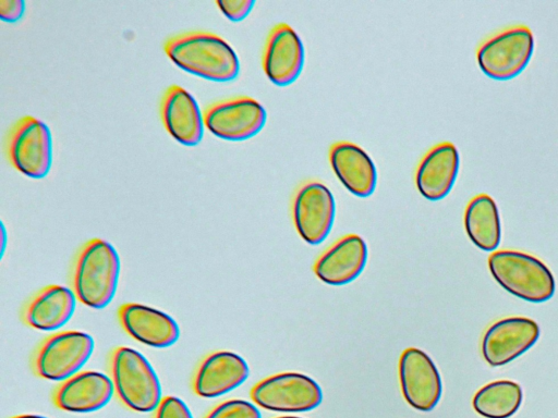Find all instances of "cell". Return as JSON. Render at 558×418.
Instances as JSON below:
<instances>
[{"label": "cell", "instance_id": "7402d4cb", "mask_svg": "<svg viewBox=\"0 0 558 418\" xmlns=\"http://www.w3.org/2000/svg\"><path fill=\"white\" fill-rule=\"evenodd\" d=\"M464 228L469 238L485 251L495 250L501 238L500 218L496 202L487 194L473 197L464 212Z\"/></svg>", "mask_w": 558, "mask_h": 418}, {"label": "cell", "instance_id": "8992f818", "mask_svg": "<svg viewBox=\"0 0 558 418\" xmlns=\"http://www.w3.org/2000/svg\"><path fill=\"white\" fill-rule=\"evenodd\" d=\"M95 341L86 332H57L37 347L32 367L41 379L63 382L83 368L94 353Z\"/></svg>", "mask_w": 558, "mask_h": 418}, {"label": "cell", "instance_id": "ac0fdd59", "mask_svg": "<svg viewBox=\"0 0 558 418\" xmlns=\"http://www.w3.org/2000/svg\"><path fill=\"white\" fill-rule=\"evenodd\" d=\"M367 245L357 234H348L333 243L315 262L316 276L329 285H344L355 280L367 261Z\"/></svg>", "mask_w": 558, "mask_h": 418}, {"label": "cell", "instance_id": "f546056e", "mask_svg": "<svg viewBox=\"0 0 558 418\" xmlns=\"http://www.w3.org/2000/svg\"><path fill=\"white\" fill-rule=\"evenodd\" d=\"M277 418H301V417H296V416H282V417H277Z\"/></svg>", "mask_w": 558, "mask_h": 418}, {"label": "cell", "instance_id": "30bf717a", "mask_svg": "<svg viewBox=\"0 0 558 418\" xmlns=\"http://www.w3.org/2000/svg\"><path fill=\"white\" fill-rule=\"evenodd\" d=\"M335 198L318 181L304 182L292 201V218L299 235L311 245L325 241L333 225Z\"/></svg>", "mask_w": 558, "mask_h": 418}, {"label": "cell", "instance_id": "4316f807", "mask_svg": "<svg viewBox=\"0 0 558 418\" xmlns=\"http://www.w3.org/2000/svg\"><path fill=\"white\" fill-rule=\"evenodd\" d=\"M25 11V2L22 0H0V17L4 22L19 21Z\"/></svg>", "mask_w": 558, "mask_h": 418}, {"label": "cell", "instance_id": "d4e9b609", "mask_svg": "<svg viewBox=\"0 0 558 418\" xmlns=\"http://www.w3.org/2000/svg\"><path fill=\"white\" fill-rule=\"evenodd\" d=\"M155 418H193L189 406L177 396H166L156 409Z\"/></svg>", "mask_w": 558, "mask_h": 418}, {"label": "cell", "instance_id": "7a4b0ae2", "mask_svg": "<svg viewBox=\"0 0 558 418\" xmlns=\"http://www.w3.org/2000/svg\"><path fill=\"white\" fill-rule=\"evenodd\" d=\"M121 260L116 248L105 239L92 238L75 255L72 290L83 305L102 309L116 296Z\"/></svg>", "mask_w": 558, "mask_h": 418}, {"label": "cell", "instance_id": "cb8c5ba5", "mask_svg": "<svg viewBox=\"0 0 558 418\" xmlns=\"http://www.w3.org/2000/svg\"><path fill=\"white\" fill-rule=\"evenodd\" d=\"M205 418H262L257 407L244 399H229L211 409Z\"/></svg>", "mask_w": 558, "mask_h": 418}, {"label": "cell", "instance_id": "7c38bea8", "mask_svg": "<svg viewBox=\"0 0 558 418\" xmlns=\"http://www.w3.org/2000/svg\"><path fill=\"white\" fill-rule=\"evenodd\" d=\"M538 336L539 327L530 318L501 319L490 325L483 336V357L492 367L504 366L531 348Z\"/></svg>", "mask_w": 558, "mask_h": 418}, {"label": "cell", "instance_id": "f1b7e54d", "mask_svg": "<svg viewBox=\"0 0 558 418\" xmlns=\"http://www.w3.org/2000/svg\"><path fill=\"white\" fill-rule=\"evenodd\" d=\"M5 237H7L5 230H4V228H2V249H1L2 254L5 249Z\"/></svg>", "mask_w": 558, "mask_h": 418}, {"label": "cell", "instance_id": "ba28073f", "mask_svg": "<svg viewBox=\"0 0 558 418\" xmlns=\"http://www.w3.org/2000/svg\"><path fill=\"white\" fill-rule=\"evenodd\" d=\"M251 397L267 410L302 413L319 406L323 392L316 381L303 373L282 372L255 384Z\"/></svg>", "mask_w": 558, "mask_h": 418}, {"label": "cell", "instance_id": "5bb4252c", "mask_svg": "<svg viewBox=\"0 0 558 418\" xmlns=\"http://www.w3.org/2000/svg\"><path fill=\"white\" fill-rule=\"evenodd\" d=\"M118 318L132 339L154 348L170 347L180 337L179 324L171 316L144 304H123Z\"/></svg>", "mask_w": 558, "mask_h": 418}, {"label": "cell", "instance_id": "d6986e66", "mask_svg": "<svg viewBox=\"0 0 558 418\" xmlns=\"http://www.w3.org/2000/svg\"><path fill=\"white\" fill-rule=\"evenodd\" d=\"M457 147L449 142L433 146L421 159L415 172V185L428 200H440L451 190L459 171Z\"/></svg>", "mask_w": 558, "mask_h": 418}, {"label": "cell", "instance_id": "8fae6325", "mask_svg": "<svg viewBox=\"0 0 558 418\" xmlns=\"http://www.w3.org/2000/svg\"><path fill=\"white\" fill-rule=\"evenodd\" d=\"M399 379L404 399L414 409L430 411L438 404L442 383L432 358L422 349L409 347L399 360Z\"/></svg>", "mask_w": 558, "mask_h": 418}, {"label": "cell", "instance_id": "2e32d148", "mask_svg": "<svg viewBox=\"0 0 558 418\" xmlns=\"http://www.w3.org/2000/svg\"><path fill=\"white\" fill-rule=\"evenodd\" d=\"M248 376V365L240 355L218 351L207 355L198 365L193 390L201 397H218L240 386Z\"/></svg>", "mask_w": 558, "mask_h": 418}, {"label": "cell", "instance_id": "9c48e42d", "mask_svg": "<svg viewBox=\"0 0 558 418\" xmlns=\"http://www.w3.org/2000/svg\"><path fill=\"white\" fill-rule=\"evenodd\" d=\"M204 126L227 140H243L256 135L265 125L266 110L255 99L236 96L216 100L202 112Z\"/></svg>", "mask_w": 558, "mask_h": 418}, {"label": "cell", "instance_id": "3957f363", "mask_svg": "<svg viewBox=\"0 0 558 418\" xmlns=\"http://www.w3.org/2000/svg\"><path fill=\"white\" fill-rule=\"evenodd\" d=\"M114 392L131 410L150 413L162 401L157 372L138 351L129 346L116 347L109 358Z\"/></svg>", "mask_w": 558, "mask_h": 418}, {"label": "cell", "instance_id": "e0dca14e", "mask_svg": "<svg viewBox=\"0 0 558 418\" xmlns=\"http://www.w3.org/2000/svg\"><path fill=\"white\" fill-rule=\"evenodd\" d=\"M114 386L107 374L99 371H80L56 389V406L70 413H93L112 398Z\"/></svg>", "mask_w": 558, "mask_h": 418}, {"label": "cell", "instance_id": "5b68a950", "mask_svg": "<svg viewBox=\"0 0 558 418\" xmlns=\"http://www.w3.org/2000/svg\"><path fill=\"white\" fill-rule=\"evenodd\" d=\"M8 162L22 174L41 179L51 168L52 139L49 127L32 115L17 119L4 138Z\"/></svg>", "mask_w": 558, "mask_h": 418}, {"label": "cell", "instance_id": "6da1fadb", "mask_svg": "<svg viewBox=\"0 0 558 418\" xmlns=\"http://www.w3.org/2000/svg\"><path fill=\"white\" fill-rule=\"evenodd\" d=\"M162 48L175 65L205 79L228 82L240 72V61L233 48L211 32L179 33L168 37Z\"/></svg>", "mask_w": 558, "mask_h": 418}, {"label": "cell", "instance_id": "277c9868", "mask_svg": "<svg viewBox=\"0 0 558 418\" xmlns=\"http://www.w3.org/2000/svg\"><path fill=\"white\" fill-rule=\"evenodd\" d=\"M494 279L510 294L531 303L548 300L555 293L550 270L537 258L517 250H497L488 257Z\"/></svg>", "mask_w": 558, "mask_h": 418}, {"label": "cell", "instance_id": "4fadbf2b", "mask_svg": "<svg viewBox=\"0 0 558 418\" xmlns=\"http://www.w3.org/2000/svg\"><path fill=\"white\" fill-rule=\"evenodd\" d=\"M304 47L295 30L286 23L275 25L265 42L262 64L270 82L278 86L293 83L303 69Z\"/></svg>", "mask_w": 558, "mask_h": 418}, {"label": "cell", "instance_id": "603a6c76", "mask_svg": "<svg viewBox=\"0 0 558 418\" xmlns=\"http://www.w3.org/2000/svg\"><path fill=\"white\" fill-rule=\"evenodd\" d=\"M521 386L510 380L490 382L473 397V408L485 418H509L522 403Z\"/></svg>", "mask_w": 558, "mask_h": 418}, {"label": "cell", "instance_id": "44dd1931", "mask_svg": "<svg viewBox=\"0 0 558 418\" xmlns=\"http://www.w3.org/2000/svg\"><path fill=\"white\" fill-rule=\"evenodd\" d=\"M76 302L73 290L58 284L47 285L25 304L22 319L33 329L56 331L71 320Z\"/></svg>", "mask_w": 558, "mask_h": 418}, {"label": "cell", "instance_id": "9a60e30c", "mask_svg": "<svg viewBox=\"0 0 558 418\" xmlns=\"http://www.w3.org/2000/svg\"><path fill=\"white\" fill-rule=\"evenodd\" d=\"M159 114L168 134L185 146H195L203 138V114L194 97L182 86L170 85L159 102Z\"/></svg>", "mask_w": 558, "mask_h": 418}, {"label": "cell", "instance_id": "ffe728a7", "mask_svg": "<svg viewBox=\"0 0 558 418\" xmlns=\"http://www.w3.org/2000/svg\"><path fill=\"white\" fill-rule=\"evenodd\" d=\"M330 165L342 183L353 195L371 196L377 184V171L371 157L357 145L341 140L329 148Z\"/></svg>", "mask_w": 558, "mask_h": 418}, {"label": "cell", "instance_id": "484cf974", "mask_svg": "<svg viewBox=\"0 0 558 418\" xmlns=\"http://www.w3.org/2000/svg\"><path fill=\"white\" fill-rule=\"evenodd\" d=\"M216 5L222 14L233 22L244 20L252 11L254 0H217Z\"/></svg>", "mask_w": 558, "mask_h": 418}, {"label": "cell", "instance_id": "52a82bcc", "mask_svg": "<svg viewBox=\"0 0 558 418\" xmlns=\"http://www.w3.org/2000/svg\"><path fill=\"white\" fill-rule=\"evenodd\" d=\"M534 50V37L524 25L512 26L489 37L478 47L480 69L494 79H509L527 65Z\"/></svg>", "mask_w": 558, "mask_h": 418}, {"label": "cell", "instance_id": "83f0119b", "mask_svg": "<svg viewBox=\"0 0 558 418\" xmlns=\"http://www.w3.org/2000/svg\"><path fill=\"white\" fill-rule=\"evenodd\" d=\"M12 418H48V417H45L41 415H19V416H14Z\"/></svg>", "mask_w": 558, "mask_h": 418}]
</instances>
